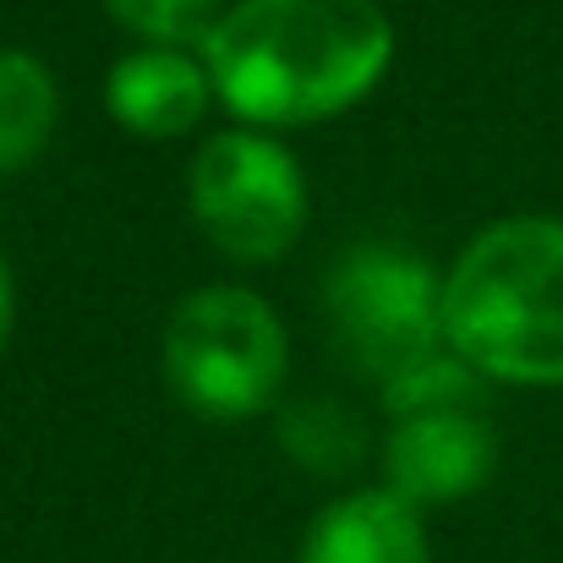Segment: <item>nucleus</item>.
<instances>
[{"instance_id":"nucleus-1","label":"nucleus","mask_w":563,"mask_h":563,"mask_svg":"<svg viewBox=\"0 0 563 563\" xmlns=\"http://www.w3.org/2000/svg\"><path fill=\"white\" fill-rule=\"evenodd\" d=\"M394 60L377 0H235L202 38L213 99L252 126H312L362 104Z\"/></svg>"},{"instance_id":"nucleus-2","label":"nucleus","mask_w":563,"mask_h":563,"mask_svg":"<svg viewBox=\"0 0 563 563\" xmlns=\"http://www.w3.org/2000/svg\"><path fill=\"white\" fill-rule=\"evenodd\" d=\"M443 345L498 383H563V219L487 224L443 274Z\"/></svg>"},{"instance_id":"nucleus-3","label":"nucleus","mask_w":563,"mask_h":563,"mask_svg":"<svg viewBox=\"0 0 563 563\" xmlns=\"http://www.w3.org/2000/svg\"><path fill=\"white\" fill-rule=\"evenodd\" d=\"M285 367V323L246 285H202L165 323V383L208 421H246L268 410Z\"/></svg>"},{"instance_id":"nucleus-4","label":"nucleus","mask_w":563,"mask_h":563,"mask_svg":"<svg viewBox=\"0 0 563 563\" xmlns=\"http://www.w3.org/2000/svg\"><path fill=\"white\" fill-rule=\"evenodd\" d=\"M340 356L383 388L443 351V279L405 246H356L323 285Z\"/></svg>"},{"instance_id":"nucleus-5","label":"nucleus","mask_w":563,"mask_h":563,"mask_svg":"<svg viewBox=\"0 0 563 563\" xmlns=\"http://www.w3.org/2000/svg\"><path fill=\"white\" fill-rule=\"evenodd\" d=\"M191 219L230 263H274L307 224V181L285 143L235 126L191 159Z\"/></svg>"},{"instance_id":"nucleus-6","label":"nucleus","mask_w":563,"mask_h":563,"mask_svg":"<svg viewBox=\"0 0 563 563\" xmlns=\"http://www.w3.org/2000/svg\"><path fill=\"white\" fill-rule=\"evenodd\" d=\"M498 471V438L482 410L405 416L383 443V487L410 509L460 504L482 493Z\"/></svg>"},{"instance_id":"nucleus-7","label":"nucleus","mask_w":563,"mask_h":563,"mask_svg":"<svg viewBox=\"0 0 563 563\" xmlns=\"http://www.w3.org/2000/svg\"><path fill=\"white\" fill-rule=\"evenodd\" d=\"M208 99H213V77H208L202 55H187L176 44H143V49L121 55L104 82V104H110L115 126H126L132 137H148V143L187 137L208 115Z\"/></svg>"},{"instance_id":"nucleus-8","label":"nucleus","mask_w":563,"mask_h":563,"mask_svg":"<svg viewBox=\"0 0 563 563\" xmlns=\"http://www.w3.org/2000/svg\"><path fill=\"white\" fill-rule=\"evenodd\" d=\"M296 563H432L421 509L388 487H362L318 509Z\"/></svg>"},{"instance_id":"nucleus-9","label":"nucleus","mask_w":563,"mask_h":563,"mask_svg":"<svg viewBox=\"0 0 563 563\" xmlns=\"http://www.w3.org/2000/svg\"><path fill=\"white\" fill-rule=\"evenodd\" d=\"M60 121L55 71L33 49H0V176L38 159Z\"/></svg>"},{"instance_id":"nucleus-10","label":"nucleus","mask_w":563,"mask_h":563,"mask_svg":"<svg viewBox=\"0 0 563 563\" xmlns=\"http://www.w3.org/2000/svg\"><path fill=\"white\" fill-rule=\"evenodd\" d=\"M285 454L312 476H345L362 465V421L334 399H301L279 416Z\"/></svg>"},{"instance_id":"nucleus-11","label":"nucleus","mask_w":563,"mask_h":563,"mask_svg":"<svg viewBox=\"0 0 563 563\" xmlns=\"http://www.w3.org/2000/svg\"><path fill=\"white\" fill-rule=\"evenodd\" d=\"M383 405L399 421L405 416H438V410H482V373L443 345L427 362H416V367H405L399 377H388L383 383Z\"/></svg>"},{"instance_id":"nucleus-12","label":"nucleus","mask_w":563,"mask_h":563,"mask_svg":"<svg viewBox=\"0 0 563 563\" xmlns=\"http://www.w3.org/2000/svg\"><path fill=\"white\" fill-rule=\"evenodd\" d=\"M121 27H132L143 44H202L208 27L224 16V0H104Z\"/></svg>"},{"instance_id":"nucleus-13","label":"nucleus","mask_w":563,"mask_h":563,"mask_svg":"<svg viewBox=\"0 0 563 563\" xmlns=\"http://www.w3.org/2000/svg\"><path fill=\"white\" fill-rule=\"evenodd\" d=\"M11 312H16V290H11V263H5V252H0V351H5V340H11Z\"/></svg>"}]
</instances>
